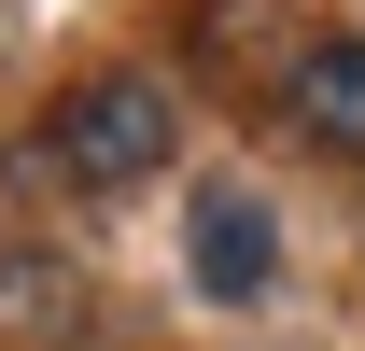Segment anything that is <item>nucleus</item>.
<instances>
[{"mask_svg": "<svg viewBox=\"0 0 365 351\" xmlns=\"http://www.w3.org/2000/svg\"><path fill=\"white\" fill-rule=\"evenodd\" d=\"M182 155V98L155 85V71H85V85L43 98V141H29V169L71 183V197H127V183H155Z\"/></svg>", "mask_w": 365, "mask_h": 351, "instance_id": "obj_1", "label": "nucleus"}, {"mask_svg": "<svg viewBox=\"0 0 365 351\" xmlns=\"http://www.w3.org/2000/svg\"><path fill=\"white\" fill-rule=\"evenodd\" d=\"M323 29H295V0H182V56L211 71L225 98H295Z\"/></svg>", "mask_w": 365, "mask_h": 351, "instance_id": "obj_2", "label": "nucleus"}, {"mask_svg": "<svg viewBox=\"0 0 365 351\" xmlns=\"http://www.w3.org/2000/svg\"><path fill=\"white\" fill-rule=\"evenodd\" d=\"M182 281H197L211 309H253L281 281V225H267L253 183H197V197H182Z\"/></svg>", "mask_w": 365, "mask_h": 351, "instance_id": "obj_3", "label": "nucleus"}, {"mask_svg": "<svg viewBox=\"0 0 365 351\" xmlns=\"http://www.w3.org/2000/svg\"><path fill=\"white\" fill-rule=\"evenodd\" d=\"M281 113H295V141H309V155H337V169H365V29H323Z\"/></svg>", "mask_w": 365, "mask_h": 351, "instance_id": "obj_4", "label": "nucleus"}]
</instances>
